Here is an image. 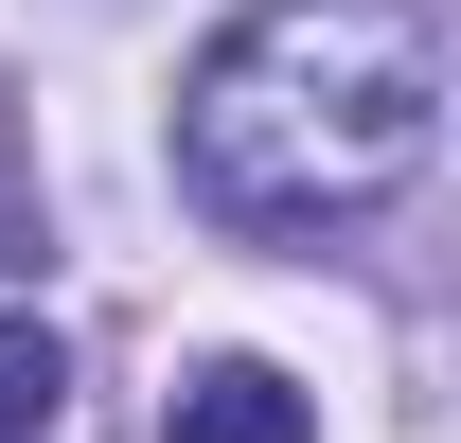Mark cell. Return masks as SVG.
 Here are the masks:
<instances>
[{"mask_svg": "<svg viewBox=\"0 0 461 443\" xmlns=\"http://www.w3.org/2000/svg\"><path fill=\"white\" fill-rule=\"evenodd\" d=\"M444 142V18L426 0H249L195 89H177V177L213 231H355L391 213Z\"/></svg>", "mask_w": 461, "mask_h": 443, "instance_id": "cell-1", "label": "cell"}, {"mask_svg": "<svg viewBox=\"0 0 461 443\" xmlns=\"http://www.w3.org/2000/svg\"><path fill=\"white\" fill-rule=\"evenodd\" d=\"M160 443H320V426H302V390L267 373V355H213V373H177Z\"/></svg>", "mask_w": 461, "mask_h": 443, "instance_id": "cell-2", "label": "cell"}, {"mask_svg": "<svg viewBox=\"0 0 461 443\" xmlns=\"http://www.w3.org/2000/svg\"><path fill=\"white\" fill-rule=\"evenodd\" d=\"M54 408H71V355H54V320H0V443H54Z\"/></svg>", "mask_w": 461, "mask_h": 443, "instance_id": "cell-3", "label": "cell"}, {"mask_svg": "<svg viewBox=\"0 0 461 443\" xmlns=\"http://www.w3.org/2000/svg\"><path fill=\"white\" fill-rule=\"evenodd\" d=\"M54 213H36V160H18V107H0V267H36Z\"/></svg>", "mask_w": 461, "mask_h": 443, "instance_id": "cell-4", "label": "cell"}]
</instances>
